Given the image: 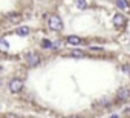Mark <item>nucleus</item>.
<instances>
[{"label":"nucleus","instance_id":"f257e3e1","mask_svg":"<svg viewBox=\"0 0 130 118\" xmlns=\"http://www.w3.org/2000/svg\"><path fill=\"white\" fill-rule=\"evenodd\" d=\"M25 60H26V65H28L29 68H34V66H37V65L41 62V57H40L37 52H29V54H26Z\"/></svg>","mask_w":130,"mask_h":118},{"label":"nucleus","instance_id":"f03ea898","mask_svg":"<svg viewBox=\"0 0 130 118\" xmlns=\"http://www.w3.org/2000/svg\"><path fill=\"white\" fill-rule=\"evenodd\" d=\"M47 25H49V28H51L52 31H61V29H63V22H61V19H60L58 16H55V14L49 17Z\"/></svg>","mask_w":130,"mask_h":118},{"label":"nucleus","instance_id":"7ed1b4c3","mask_svg":"<svg viewBox=\"0 0 130 118\" xmlns=\"http://www.w3.org/2000/svg\"><path fill=\"white\" fill-rule=\"evenodd\" d=\"M22 89H23V81H22V80H19V78L11 80V83H9V91H11V92L17 94V92H20Z\"/></svg>","mask_w":130,"mask_h":118},{"label":"nucleus","instance_id":"20e7f679","mask_svg":"<svg viewBox=\"0 0 130 118\" xmlns=\"http://www.w3.org/2000/svg\"><path fill=\"white\" fill-rule=\"evenodd\" d=\"M5 19H6L8 22H11V23H20L22 16H20L19 12H9V14H6V16H5Z\"/></svg>","mask_w":130,"mask_h":118},{"label":"nucleus","instance_id":"39448f33","mask_svg":"<svg viewBox=\"0 0 130 118\" xmlns=\"http://www.w3.org/2000/svg\"><path fill=\"white\" fill-rule=\"evenodd\" d=\"M118 98H119L121 101L128 100V98H130V89H128V87H121V89L118 91Z\"/></svg>","mask_w":130,"mask_h":118},{"label":"nucleus","instance_id":"423d86ee","mask_svg":"<svg viewBox=\"0 0 130 118\" xmlns=\"http://www.w3.org/2000/svg\"><path fill=\"white\" fill-rule=\"evenodd\" d=\"M113 23H115L116 26H124V25H125V17L121 16V14H116V16L113 17Z\"/></svg>","mask_w":130,"mask_h":118},{"label":"nucleus","instance_id":"0eeeda50","mask_svg":"<svg viewBox=\"0 0 130 118\" xmlns=\"http://www.w3.org/2000/svg\"><path fill=\"white\" fill-rule=\"evenodd\" d=\"M31 32V29L28 28V26H20L19 29H17V34L20 35V37H25V35H28Z\"/></svg>","mask_w":130,"mask_h":118},{"label":"nucleus","instance_id":"6e6552de","mask_svg":"<svg viewBox=\"0 0 130 118\" xmlns=\"http://www.w3.org/2000/svg\"><path fill=\"white\" fill-rule=\"evenodd\" d=\"M83 40L80 38V37H77V35H69L68 37V43H71V45H80Z\"/></svg>","mask_w":130,"mask_h":118},{"label":"nucleus","instance_id":"1a4fd4ad","mask_svg":"<svg viewBox=\"0 0 130 118\" xmlns=\"http://www.w3.org/2000/svg\"><path fill=\"white\" fill-rule=\"evenodd\" d=\"M8 49H9L8 41H6V40H3V38H0V51H2V52H6Z\"/></svg>","mask_w":130,"mask_h":118},{"label":"nucleus","instance_id":"9d476101","mask_svg":"<svg viewBox=\"0 0 130 118\" xmlns=\"http://www.w3.org/2000/svg\"><path fill=\"white\" fill-rule=\"evenodd\" d=\"M116 5H118V8H121V9H125V8H127L125 0H116Z\"/></svg>","mask_w":130,"mask_h":118},{"label":"nucleus","instance_id":"9b49d317","mask_svg":"<svg viewBox=\"0 0 130 118\" xmlns=\"http://www.w3.org/2000/svg\"><path fill=\"white\" fill-rule=\"evenodd\" d=\"M41 45H43L44 48H55V46H57L55 43H51V41H47V40H43V43H41Z\"/></svg>","mask_w":130,"mask_h":118},{"label":"nucleus","instance_id":"f8f14e48","mask_svg":"<svg viewBox=\"0 0 130 118\" xmlns=\"http://www.w3.org/2000/svg\"><path fill=\"white\" fill-rule=\"evenodd\" d=\"M77 6H78V8H81V9H84V8L87 6L86 0H78V2H77Z\"/></svg>","mask_w":130,"mask_h":118},{"label":"nucleus","instance_id":"ddd939ff","mask_svg":"<svg viewBox=\"0 0 130 118\" xmlns=\"http://www.w3.org/2000/svg\"><path fill=\"white\" fill-rule=\"evenodd\" d=\"M72 55H74V57H83L84 52H81V51H72Z\"/></svg>","mask_w":130,"mask_h":118},{"label":"nucleus","instance_id":"4468645a","mask_svg":"<svg viewBox=\"0 0 130 118\" xmlns=\"http://www.w3.org/2000/svg\"><path fill=\"white\" fill-rule=\"evenodd\" d=\"M5 118H20V116L14 115V113H5Z\"/></svg>","mask_w":130,"mask_h":118},{"label":"nucleus","instance_id":"2eb2a0df","mask_svg":"<svg viewBox=\"0 0 130 118\" xmlns=\"http://www.w3.org/2000/svg\"><path fill=\"white\" fill-rule=\"evenodd\" d=\"M122 71H124L125 74H130V66H127V65H125V66H122Z\"/></svg>","mask_w":130,"mask_h":118},{"label":"nucleus","instance_id":"dca6fc26","mask_svg":"<svg viewBox=\"0 0 130 118\" xmlns=\"http://www.w3.org/2000/svg\"><path fill=\"white\" fill-rule=\"evenodd\" d=\"M69 118H81V116H77V115H74V116H69Z\"/></svg>","mask_w":130,"mask_h":118},{"label":"nucleus","instance_id":"f3484780","mask_svg":"<svg viewBox=\"0 0 130 118\" xmlns=\"http://www.w3.org/2000/svg\"><path fill=\"white\" fill-rule=\"evenodd\" d=\"M110 118H118V115H112V116H110Z\"/></svg>","mask_w":130,"mask_h":118}]
</instances>
